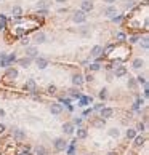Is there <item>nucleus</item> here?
Segmentation results:
<instances>
[{"instance_id": "1", "label": "nucleus", "mask_w": 149, "mask_h": 155, "mask_svg": "<svg viewBox=\"0 0 149 155\" xmlns=\"http://www.w3.org/2000/svg\"><path fill=\"white\" fill-rule=\"evenodd\" d=\"M72 21H74V23H77V24H82V23H85V21H87V15H85L82 10H79V11L74 13Z\"/></svg>"}, {"instance_id": "2", "label": "nucleus", "mask_w": 149, "mask_h": 155, "mask_svg": "<svg viewBox=\"0 0 149 155\" xmlns=\"http://www.w3.org/2000/svg\"><path fill=\"white\" fill-rule=\"evenodd\" d=\"M93 7H95V5H93L92 0H84V2H82V5H80V10L84 13H87V11H92Z\"/></svg>"}, {"instance_id": "3", "label": "nucleus", "mask_w": 149, "mask_h": 155, "mask_svg": "<svg viewBox=\"0 0 149 155\" xmlns=\"http://www.w3.org/2000/svg\"><path fill=\"white\" fill-rule=\"evenodd\" d=\"M66 146H67V142H66L64 139H61V138L55 139V149H56V150H64Z\"/></svg>"}, {"instance_id": "4", "label": "nucleus", "mask_w": 149, "mask_h": 155, "mask_svg": "<svg viewBox=\"0 0 149 155\" xmlns=\"http://www.w3.org/2000/svg\"><path fill=\"white\" fill-rule=\"evenodd\" d=\"M112 114H114V110L109 109V107H103L101 109V119H111Z\"/></svg>"}, {"instance_id": "5", "label": "nucleus", "mask_w": 149, "mask_h": 155, "mask_svg": "<svg viewBox=\"0 0 149 155\" xmlns=\"http://www.w3.org/2000/svg\"><path fill=\"white\" fill-rule=\"evenodd\" d=\"M92 56H95V58H100L101 56V53H104V50H103V46H100V45H96V46H93L92 48Z\"/></svg>"}, {"instance_id": "6", "label": "nucleus", "mask_w": 149, "mask_h": 155, "mask_svg": "<svg viewBox=\"0 0 149 155\" xmlns=\"http://www.w3.org/2000/svg\"><path fill=\"white\" fill-rule=\"evenodd\" d=\"M11 15L15 18H21L23 16V8H21L19 5H15V7L11 8Z\"/></svg>"}, {"instance_id": "7", "label": "nucleus", "mask_w": 149, "mask_h": 155, "mask_svg": "<svg viewBox=\"0 0 149 155\" xmlns=\"http://www.w3.org/2000/svg\"><path fill=\"white\" fill-rule=\"evenodd\" d=\"M50 112L55 114V115L61 114V112H63V106H61V104H51V106H50Z\"/></svg>"}, {"instance_id": "8", "label": "nucleus", "mask_w": 149, "mask_h": 155, "mask_svg": "<svg viewBox=\"0 0 149 155\" xmlns=\"http://www.w3.org/2000/svg\"><path fill=\"white\" fill-rule=\"evenodd\" d=\"M35 64H37V67H39V69H45V67L48 66V61H47L45 58H37V59H35Z\"/></svg>"}, {"instance_id": "9", "label": "nucleus", "mask_w": 149, "mask_h": 155, "mask_svg": "<svg viewBox=\"0 0 149 155\" xmlns=\"http://www.w3.org/2000/svg\"><path fill=\"white\" fill-rule=\"evenodd\" d=\"M72 83L77 85V86H80L82 83H84V77H82L80 74H74L72 75Z\"/></svg>"}, {"instance_id": "10", "label": "nucleus", "mask_w": 149, "mask_h": 155, "mask_svg": "<svg viewBox=\"0 0 149 155\" xmlns=\"http://www.w3.org/2000/svg\"><path fill=\"white\" fill-rule=\"evenodd\" d=\"M37 53H39V51H37L35 46H27V48H26V54H27V58H35Z\"/></svg>"}, {"instance_id": "11", "label": "nucleus", "mask_w": 149, "mask_h": 155, "mask_svg": "<svg viewBox=\"0 0 149 155\" xmlns=\"http://www.w3.org/2000/svg\"><path fill=\"white\" fill-rule=\"evenodd\" d=\"M35 82L34 80H27V82L24 83V90L26 91H35Z\"/></svg>"}, {"instance_id": "12", "label": "nucleus", "mask_w": 149, "mask_h": 155, "mask_svg": "<svg viewBox=\"0 0 149 155\" xmlns=\"http://www.w3.org/2000/svg\"><path fill=\"white\" fill-rule=\"evenodd\" d=\"M63 131H64L66 134H72L74 133V125L72 123H64V125H63Z\"/></svg>"}, {"instance_id": "13", "label": "nucleus", "mask_w": 149, "mask_h": 155, "mask_svg": "<svg viewBox=\"0 0 149 155\" xmlns=\"http://www.w3.org/2000/svg\"><path fill=\"white\" fill-rule=\"evenodd\" d=\"M34 42H35V43H43L45 42V34L43 32H37L35 35H34Z\"/></svg>"}, {"instance_id": "14", "label": "nucleus", "mask_w": 149, "mask_h": 155, "mask_svg": "<svg viewBox=\"0 0 149 155\" xmlns=\"http://www.w3.org/2000/svg\"><path fill=\"white\" fill-rule=\"evenodd\" d=\"M125 74H127V69H125L124 66H119L116 69V72H114V75H116V77H124Z\"/></svg>"}, {"instance_id": "15", "label": "nucleus", "mask_w": 149, "mask_h": 155, "mask_svg": "<svg viewBox=\"0 0 149 155\" xmlns=\"http://www.w3.org/2000/svg\"><path fill=\"white\" fill-rule=\"evenodd\" d=\"M116 13H117L116 7H108V8L104 10V15H106V16H109V18H112Z\"/></svg>"}, {"instance_id": "16", "label": "nucleus", "mask_w": 149, "mask_h": 155, "mask_svg": "<svg viewBox=\"0 0 149 155\" xmlns=\"http://www.w3.org/2000/svg\"><path fill=\"white\" fill-rule=\"evenodd\" d=\"M5 77L7 78H16L18 77V70L16 69H8L7 74H5Z\"/></svg>"}, {"instance_id": "17", "label": "nucleus", "mask_w": 149, "mask_h": 155, "mask_svg": "<svg viewBox=\"0 0 149 155\" xmlns=\"http://www.w3.org/2000/svg\"><path fill=\"white\" fill-rule=\"evenodd\" d=\"M31 61H32V58H27V56H26V58H21V59H19L18 62H19V64L23 66V67H29Z\"/></svg>"}, {"instance_id": "18", "label": "nucleus", "mask_w": 149, "mask_h": 155, "mask_svg": "<svg viewBox=\"0 0 149 155\" xmlns=\"http://www.w3.org/2000/svg\"><path fill=\"white\" fill-rule=\"evenodd\" d=\"M133 67H135V69H141V67H143V66H144V61H143V59H141V58H136V59H135V61H133Z\"/></svg>"}, {"instance_id": "19", "label": "nucleus", "mask_w": 149, "mask_h": 155, "mask_svg": "<svg viewBox=\"0 0 149 155\" xmlns=\"http://www.w3.org/2000/svg\"><path fill=\"white\" fill-rule=\"evenodd\" d=\"M87 136H88L87 130H84V128H79V130H77V138L79 139H85Z\"/></svg>"}, {"instance_id": "20", "label": "nucleus", "mask_w": 149, "mask_h": 155, "mask_svg": "<svg viewBox=\"0 0 149 155\" xmlns=\"http://www.w3.org/2000/svg\"><path fill=\"white\" fill-rule=\"evenodd\" d=\"M144 141L146 139L143 138V136H135V146L136 147H141L143 144H144Z\"/></svg>"}, {"instance_id": "21", "label": "nucleus", "mask_w": 149, "mask_h": 155, "mask_svg": "<svg viewBox=\"0 0 149 155\" xmlns=\"http://www.w3.org/2000/svg\"><path fill=\"white\" fill-rule=\"evenodd\" d=\"M47 7H48L47 0H40V2L37 3V8H39V10H47Z\"/></svg>"}, {"instance_id": "22", "label": "nucleus", "mask_w": 149, "mask_h": 155, "mask_svg": "<svg viewBox=\"0 0 149 155\" xmlns=\"http://www.w3.org/2000/svg\"><path fill=\"white\" fill-rule=\"evenodd\" d=\"M88 102H92V96H85V98H82L80 99V102H79V106H87V104H88Z\"/></svg>"}, {"instance_id": "23", "label": "nucleus", "mask_w": 149, "mask_h": 155, "mask_svg": "<svg viewBox=\"0 0 149 155\" xmlns=\"http://www.w3.org/2000/svg\"><path fill=\"white\" fill-rule=\"evenodd\" d=\"M136 136V130H127V138L128 139H135Z\"/></svg>"}, {"instance_id": "24", "label": "nucleus", "mask_w": 149, "mask_h": 155, "mask_svg": "<svg viewBox=\"0 0 149 155\" xmlns=\"http://www.w3.org/2000/svg\"><path fill=\"white\" fill-rule=\"evenodd\" d=\"M116 38H117V42H120V43H122V42H125V38H127V35H125L124 32H119V34H117V35H116Z\"/></svg>"}, {"instance_id": "25", "label": "nucleus", "mask_w": 149, "mask_h": 155, "mask_svg": "<svg viewBox=\"0 0 149 155\" xmlns=\"http://www.w3.org/2000/svg\"><path fill=\"white\" fill-rule=\"evenodd\" d=\"M24 131H21V130H16V131H15V138H16V139H23V138H24Z\"/></svg>"}, {"instance_id": "26", "label": "nucleus", "mask_w": 149, "mask_h": 155, "mask_svg": "<svg viewBox=\"0 0 149 155\" xmlns=\"http://www.w3.org/2000/svg\"><path fill=\"white\" fill-rule=\"evenodd\" d=\"M7 61H8V64H10V62H15V61H16V54H15V53L8 54V56H7Z\"/></svg>"}, {"instance_id": "27", "label": "nucleus", "mask_w": 149, "mask_h": 155, "mask_svg": "<svg viewBox=\"0 0 149 155\" xmlns=\"http://www.w3.org/2000/svg\"><path fill=\"white\" fill-rule=\"evenodd\" d=\"M100 98L101 99H106V98H108V90H106V88H103V90L100 91Z\"/></svg>"}, {"instance_id": "28", "label": "nucleus", "mask_w": 149, "mask_h": 155, "mask_svg": "<svg viewBox=\"0 0 149 155\" xmlns=\"http://www.w3.org/2000/svg\"><path fill=\"white\" fill-rule=\"evenodd\" d=\"M95 127H96V128H103V127H104V120H103V119L96 120V122H95Z\"/></svg>"}, {"instance_id": "29", "label": "nucleus", "mask_w": 149, "mask_h": 155, "mask_svg": "<svg viewBox=\"0 0 149 155\" xmlns=\"http://www.w3.org/2000/svg\"><path fill=\"white\" fill-rule=\"evenodd\" d=\"M135 5V0H125V8H132Z\"/></svg>"}, {"instance_id": "30", "label": "nucleus", "mask_w": 149, "mask_h": 155, "mask_svg": "<svg viewBox=\"0 0 149 155\" xmlns=\"http://www.w3.org/2000/svg\"><path fill=\"white\" fill-rule=\"evenodd\" d=\"M88 69H90V70H93V72H96V70H100V64H90Z\"/></svg>"}, {"instance_id": "31", "label": "nucleus", "mask_w": 149, "mask_h": 155, "mask_svg": "<svg viewBox=\"0 0 149 155\" xmlns=\"http://www.w3.org/2000/svg\"><path fill=\"white\" fill-rule=\"evenodd\" d=\"M109 134H111V136H116V138H117V136H119V130L112 128V130H109Z\"/></svg>"}, {"instance_id": "32", "label": "nucleus", "mask_w": 149, "mask_h": 155, "mask_svg": "<svg viewBox=\"0 0 149 155\" xmlns=\"http://www.w3.org/2000/svg\"><path fill=\"white\" fill-rule=\"evenodd\" d=\"M122 19H124V16H120V15H119V16H112L114 23H122Z\"/></svg>"}, {"instance_id": "33", "label": "nucleus", "mask_w": 149, "mask_h": 155, "mask_svg": "<svg viewBox=\"0 0 149 155\" xmlns=\"http://www.w3.org/2000/svg\"><path fill=\"white\" fill-rule=\"evenodd\" d=\"M148 46H149V42H148V37H143V48H146V50H148Z\"/></svg>"}, {"instance_id": "34", "label": "nucleus", "mask_w": 149, "mask_h": 155, "mask_svg": "<svg viewBox=\"0 0 149 155\" xmlns=\"http://www.w3.org/2000/svg\"><path fill=\"white\" fill-rule=\"evenodd\" d=\"M48 93H50V94L56 93V86H55V85H50V86H48Z\"/></svg>"}, {"instance_id": "35", "label": "nucleus", "mask_w": 149, "mask_h": 155, "mask_svg": "<svg viewBox=\"0 0 149 155\" xmlns=\"http://www.w3.org/2000/svg\"><path fill=\"white\" fill-rule=\"evenodd\" d=\"M128 86H130V88H135V86H136V82H135L133 78H130V80H128Z\"/></svg>"}, {"instance_id": "36", "label": "nucleus", "mask_w": 149, "mask_h": 155, "mask_svg": "<svg viewBox=\"0 0 149 155\" xmlns=\"http://www.w3.org/2000/svg\"><path fill=\"white\" fill-rule=\"evenodd\" d=\"M21 43H23V45H29V37H23V38H21Z\"/></svg>"}, {"instance_id": "37", "label": "nucleus", "mask_w": 149, "mask_h": 155, "mask_svg": "<svg viewBox=\"0 0 149 155\" xmlns=\"http://www.w3.org/2000/svg\"><path fill=\"white\" fill-rule=\"evenodd\" d=\"M144 123H138V127H136V131H143V130H144Z\"/></svg>"}, {"instance_id": "38", "label": "nucleus", "mask_w": 149, "mask_h": 155, "mask_svg": "<svg viewBox=\"0 0 149 155\" xmlns=\"http://www.w3.org/2000/svg\"><path fill=\"white\" fill-rule=\"evenodd\" d=\"M39 15L40 16H47L48 15V10H39Z\"/></svg>"}, {"instance_id": "39", "label": "nucleus", "mask_w": 149, "mask_h": 155, "mask_svg": "<svg viewBox=\"0 0 149 155\" xmlns=\"http://www.w3.org/2000/svg\"><path fill=\"white\" fill-rule=\"evenodd\" d=\"M140 104H143V101H141V99H138V101L135 102V106H133V109H140Z\"/></svg>"}, {"instance_id": "40", "label": "nucleus", "mask_w": 149, "mask_h": 155, "mask_svg": "<svg viewBox=\"0 0 149 155\" xmlns=\"http://www.w3.org/2000/svg\"><path fill=\"white\" fill-rule=\"evenodd\" d=\"M138 40H140V37H136V35H135V37H132V38H130V43H136Z\"/></svg>"}, {"instance_id": "41", "label": "nucleus", "mask_w": 149, "mask_h": 155, "mask_svg": "<svg viewBox=\"0 0 149 155\" xmlns=\"http://www.w3.org/2000/svg\"><path fill=\"white\" fill-rule=\"evenodd\" d=\"M5 27H7V24H5V21H2V19H0V30H3Z\"/></svg>"}, {"instance_id": "42", "label": "nucleus", "mask_w": 149, "mask_h": 155, "mask_svg": "<svg viewBox=\"0 0 149 155\" xmlns=\"http://www.w3.org/2000/svg\"><path fill=\"white\" fill-rule=\"evenodd\" d=\"M72 96L74 98H82V94L79 93V91H72Z\"/></svg>"}, {"instance_id": "43", "label": "nucleus", "mask_w": 149, "mask_h": 155, "mask_svg": "<svg viewBox=\"0 0 149 155\" xmlns=\"http://www.w3.org/2000/svg\"><path fill=\"white\" fill-rule=\"evenodd\" d=\"M84 80H87V82H92V80H93V75H90V74H88V75H87Z\"/></svg>"}, {"instance_id": "44", "label": "nucleus", "mask_w": 149, "mask_h": 155, "mask_svg": "<svg viewBox=\"0 0 149 155\" xmlns=\"http://www.w3.org/2000/svg\"><path fill=\"white\" fill-rule=\"evenodd\" d=\"M138 83H146V78L144 77H138Z\"/></svg>"}, {"instance_id": "45", "label": "nucleus", "mask_w": 149, "mask_h": 155, "mask_svg": "<svg viewBox=\"0 0 149 155\" xmlns=\"http://www.w3.org/2000/svg\"><path fill=\"white\" fill-rule=\"evenodd\" d=\"M74 123H76V125H80V123H82V119H74Z\"/></svg>"}, {"instance_id": "46", "label": "nucleus", "mask_w": 149, "mask_h": 155, "mask_svg": "<svg viewBox=\"0 0 149 155\" xmlns=\"http://www.w3.org/2000/svg\"><path fill=\"white\" fill-rule=\"evenodd\" d=\"M90 114H92V109H87V110L84 112V115H85V117H87V115H90Z\"/></svg>"}, {"instance_id": "47", "label": "nucleus", "mask_w": 149, "mask_h": 155, "mask_svg": "<svg viewBox=\"0 0 149 155\" xmlns=\"http://www.w3.org/2000/svg\"><path fill=\"white\" fill-rule=\"evenodd\" d=\"M95 109H96V110H101V109H103V104H96V106H95Z\"/></svg>"}, {"instance_id": "48", "label": "nucleus", "mask_w": 149, "mask_h": 155, "mask_svg": "<svg viewBox=\"0 0 149 155\" xmlns=\"http://www.w3.org/2000/svg\"><path fill=\"white\" fill-rule=\"evenodd\" d=\"M2 117H5V110L3 109H0V119H2Z\"/></svg>"}, {"instance_id": "49", "label": "nucleus", "mask_w": 149, "mask_h": 155, "mask_svg": "<svg viewBox=\"0 0 149 155\" xmlns=\"http://www.w3.org/2000/svg\"><path fill=\"white\" fill-rule=\"evenodd\" d=\"M5 131V125H2V123H0V133H3Z\"/></svg>"}, {"instance_id": "50", "label": "nucleus", "mask_w": 149, "mask_h": 155, "mask_svg": "<svg viewBox=\"0 0 149 155\" xmlns=\"http://www.w3.org/2000/svg\"><path fill=\"white\" fill-rule=\"evenodd\" d=\"M104 2H106V3H109V5H111V3H114L116 0H104Z\"/></svg>"}, {"instance_id": "51", "label": "nucleus", "mask_w": 149, "mask_h": 155, "mask_svg": "<svg viewBox=\"0 0 149 155\" xmlns=\"http://www.w3.org/2000/svg\"><path fill=\"white\" fill-rule=\"evenodd\" d=\"M37 155H43V149H40V150L37 152Z\"/></svg>"}, {"instance_id": "52", "label": "nucleus", "mask_w": 149, "mask_h": 155, "mask_svg": "<svg viewBox=\"0 0 149 155\" xmlns=\"http://www.w3.org/2000/svg\"><path fill=\"white\" fill-rule=\"evenodd\" d=\"M55 2H58V3H64L66 0H55Z\"/></svg>"}, {"instance_id": "53", "label": "nucleus", "mask_w": 149, "mask_h": 155, "mask_svg": "<svg viewBox=\"0 0 149 155\" xmlns=\"http://www.w3.org/2000/svg\"><path fill=\"white\" fill-rule=\"evenodd\" d=\"M108 155H117V154H116V152H109Z\"/></svg>"}, {"instance_id": "54", "label": "nucleus", "mask_w": 149, "mask_h": 155, "mask_svg": "<svg viewBox=\"0 0 149 155\" xmlns=\"http://www.w3.org/2000/svg\"><path fill=\"white\" fill-rule=\"evenodd\" d=\"M19 155H29V154H27V152H23V154H19Z\"/></svg>"}, {"instance_id": "55", "label": "nucleus", "mask_w": 149, "mask_h": 155, "mask_svg": "<svg viewBox=\"0 0 149 155\" xmlns=\"http://www.w3.org/2000/svg\"><path fill=\"white\" fill-rule=\"evenodd\" d=\"M87 155H90V154H87Z\"/></svg>"}]
</instances>
